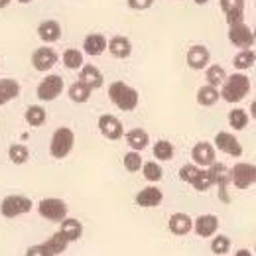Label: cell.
Returning <instances> with one entry per match:
<instances>
[{"label": "cell", "mask_w": 256, "mask_h": 256, "mask_svg": "<svg viewBox=\"0 0 256 256\" xmlns=\"http://www.w3.org/2000/svg\"><path fill=\"white\" fill-rule=\"evenodd\" d=\"M250 91V79L244 73H232L223 81V89L219 96H223L226 102H240Z\"/></svg>", "instance_id": "6da1fadb"}, {"label": "cell", "mask_w": 256, "mask_h": 256, "mask_svg": "<svg viewBox=\"0 0 256 256\" xmlns=\"http://www.w3.org/2000/svg\"><path fill=\"white\" fill-rule=\"evenodd\" d=\"M108 96L110 100L120 108V110H134L140 102V96H138V91L134 87H130L122 81H114L110 87H108Z\"/></svg>", "instance_id": "7a4b0ae2"}, {"label": "cell", "mask_w": 256, "mask_h": 256, "mask_svg": "<svg viewBox=\"0 0 256 256\" xmlns=\"http://www.w3.org/2000/svg\"><path fill=\"white\" fill-rule=\"evenodd\" d=\"M73 144H75V134L71 128H58L52 136V142H50V152L54 158L62 160L65 156H69V152L73 150Z\"/></svg>", "instance_id": "3957f363"}, {"label": "cell", "mask_w": 256, "mask_h": 256, "mask_svg": "<svg viewBox=\"0 0 256 256\" xmlns=\"http://www.w3.org/2000/svg\"><path fill=\"white\" fill-rule=\"evenodd\" d=\"M69 240L65 238L62 232H56L52 238H48L42 244H34L26 250V256H58L67 250Z\"/></svg>", "instance_id": "277c9868"}, {"label": "cell", "mask_w": 256, "mask_h": 256, "mask_svg": "<svg viewBox=\"0 0 256 256\" xmlns=\"http://www.w3.org/2000/svg\"><path fill=\"white\" fill-rule=\"evenodd\" d=\"M30 211H32V201L24 195H8L0 203V213L6 219H14V217L26 215Z\"/></svg>", "instance_id": "5b68a950"}, {"label": "cell", "mask_w": 256, "mask_h": 256, "mask_svg": "<svg viewBox=\"0 0 256 256\" xmlns=\"http://www.w3.org/2000/svg\"><path fill=\"white\" fill-rule=\"evenodd\" d=\"M228 182L234 184V188L238 190H246L250 186H254L256 182V168L254 164H236L234 168L228 170Z\"/></svg>", "instance_id": "8992f818"}, {"label": "cell", "mask_w": 256, "mask_h": 256, "mask_svg": "<svg viewBox=\"0 0 256 256\" xmlns=\"http://www.w3.org/2000/svg\"><path fill=\"white\" fill-rule=\"evenodd\" d=\"M38 213L48 219V221H54V223H62L65 217H67V205L62 199H56V197H48V199H42L40 205H38Z\"/></svg>", "instance_id": "52a82bcc"}, {"label": "cell", "mask_w": 256, "mask_h": 256, "mask_svg": "<svg viewBox=\"0 0 256 256\" xmlns=\"http://www.w3.org/2000/svg\"><path fill=\"white\" fill-rule=\"evenodd\" d=\"M228 42H230L234 48L248 50V48L254 46V32H252L244 22L230 24V28H228Z\"/></svg>", "instance_id": "ba28073f"}, {"label": "cell", "mask_w": 256, "mask_h": 256, "mask_svg": "<svg viewBox=\"0 0 256 256\" xmlns=\"http://www.w3.org/2000/svg\"><path fill=\"white\" fill-rule=\"evenodd\" d=\"M64 79L60 75H48L38 85V98L40 100H56L64 91Z\"/></svg>", "instance_id": "9c48e42d"}, {"label": "cell", "mask_w": 256, "mask_h": 256, "mask_svg": "<svg viewBox=\"0 0 256 256\" xmlns=\"http://www.w3.org/2000/svg\"><path fill=\"white\" fill-rule=\"evenodd\" d=\"M98 130H100V134H102L104 138H108V140H118V138H122V134H124L122 122H120L114 114H102V116L98 118Z\"/></svg>", "instance_id": "30bf717a"}, {"label": "cell", "mask_w": 256, "mask_h": 256, "mask_svg": "<svg viewBox=\"0 0 256 256\" xmlns=\"http://www.w3.org/2000/svg\"><path fill=\"white\" fill-rule=\"evenodd\" d=\"M56 64H58V54L52 48H38L32 54V65L36 71L46 73Z\"/></svg>", "instance_id": "8fae6325"}, {"label": "cell", "mask_w": 256, "mask_h": 256, "mask_svg": "<svg viewBox=\"0 0 256 256\" xmlns=\"http://www.w3.org/2000/svg\"><path fill=\"white\" fill-rule=\"evenodd\" d=\"M215 146H217L221 152L228 154V156H234V158L242 156V146H240V142H238L230 132H217V136H215Z\"/></svg>", "instance_id": "7c38bea8"}, {"label": "cell", "mask_w": 256, "mask_h": 256, "mask_svg": "<svg viewBox=\"0 0 256 256\" xmlns=\"http://www.w3.org/2000/svg\"><path fill=\"white\" fill-rule=\"evenodd\" d=\"M192 158H193V162H195V166L209 168V166L215 162V148H213L209 142H199V144L193 146Z\"/></svg>", "instance_id": "4fadbf2b"}, {"label": "cell", "mask_w": 256, "mask_h": 256, "mask_svg": "<svg viewBox=\"0 0 256 256\" xmlns=\"http://www.w3.org/2000/svg\"><path fill=\"white\" fill-rule=\"evenodd\" d=\"M221 8H223L224 16H226V24H236L242 22L244 18V0H221Z\"/></svg>", "instance_id": "5bb4252c"}, {"label": "cell", "mask_w": 256, "mask_h": 256, "mask_svg": "<svg viewBox=\"0 0 256 256\" xmlns=\"http://www.w3.org/2000/svg\"><path fill=\"white\" fill-rule=\"evenodd\" d=\"M209 60H211V54L205 46H193L188 52V65L195 71L205 69L209 65Z\"/></svg>", "instance_id": "9a60e30c"}, {"label": "cell", "mask_w": 256, "mask_h": 256, "mask_svg": "<svg viewBox=\"0 0 256 256\" xmlns=\"http://www.w3.org/2000/svg\"><path fill=\"white\" fill-rule=\"evenodd\" d=\"M79 81L85 83L89 89H100L102 83H104V77L95 65H83L81 73H79Z\"/></svg>", "instance_id": "2e32d148"}, {"label": "cell", "mask_w": 256, "mask_h": 256, "mask_svg": "<svg viewBox=\"0 0 256 256\" xmlns=\"http://www.w3.org/2000/svg\"><path fill=\"white\" fill-rule=\"evenodd\" d=\"M193 228H195V232L199 234V236H213L215 232H217V228H219V219L215 217V215H201V217H197L195 219V223H193Z\"/></svg>", "instance_id": "e0dca14e"}, {"label": "cell", "mask_w": 256, "mask_h": 256, "mask_svg": "<svg viewBox=\"0 0 256 256\" xmlns=\"http://www.w3.org/2000/svg\"><path fill=\"white\" fill-rule=\"evenodd\" d=\"M106 48H108L110 56H114L118 60H126L128 56L132 54V44H130V40L124 38V36L110 38V42H106Z\"/></svg>", "instance_id": "ac0fdd59"}, {"label": "cell", "mask_w": 256, "mask_h": 256, "mask_svg": "<svg viewBox=\"0 0 256 256\" xmlns=\"http://www.w3.org/2000/svg\"><path fill=\"white\" fill-rule=\"evenodd\" d=\"M38 36L42 42L46 44H52V42H58L60 36H62V26L56 22V20H46L38 26Z\"/></svg>", "instance_id": "d6986e66"}, {"label": "cell", "mask_w": 256, "mask_h": 256, "mask_svg": "<svg viewBox=\"0 0 256 256\" xmlns=\"http://www.w3.org/2000/svg\"><path fill=\"white\" fill-rule=\"evenodd\" d=\"M104 50H106V38L100 36V34H91V36H87L85 42H83V52H85L87 56L96 58V56L104 54Z\"/></svg>", "instance_id": "ffe728a7"}, {"label": "cell", "mask_w": 256, "mask_h": 256, "mask_svg": "<svg viewBox=\"0 0 256 256\" xmlns=\"http://www.w3.org/2000/svg\"><path fill=\"white\" fill-rule=\"evenodd\" d=\"M170 230L174 232V234H188L190 230L193 228V221L190 215H186V213H174L172 217H170Z\"/></svg>", "instance_id": "44dd1931"}, {"label": "cell", "mask_w": 256, "mask_h": 256, "mask_svg": "<svg viewBox=\"0 0 256 256\" xmlns=\"http://www.w3.org/2000/svg\"><path fill=\"white\" fill-rule=\"evenodd\" d=\"M164 199V193L158 188H144L136 195V203L140 207H158Z\"/></svg>", "instance_id": "7402d4cb"}, {"label": "cell", "mask_w": 256, "mask_h": 256, "mask_svg": "<svg viewBox=\"0 0 256 256\" xmlns=\"http://www.w3.org/2000/svg\"><path fill=\"white\" fill-rule=\"evenodd\" d=\"M20 95V85L14 79H0V106L8 104Z\"/></svg>", "instance_id": "603a6c76"}, {"label": "cell", "mask_w": 256, "mask_h": 256, "mask_svg": "<svg viewBox=\"0 0 256 256\" xmlns=\"http://www.w3.org/2000/svg\"><path fill=\"white\" fill-rule=\"evenodd\" d=\"M148 142H150V136H148V132L142 130V128H132L130 132H126V144L134 152L144 150V148L148 146Z\"/></svg>", "instance_id": "cb8c5ba5"}, {"label": "cell", "mask_w": 256, "mask_h": 256, "mask_svg": "<svg viewBox=\"0 0 256 256\" xmlns=\"http://www.w3.org/2000/svg\"><path fill=\"white\" fill-rule=\"evenodd\" d=\"M60 232L64 234L69 242L79 240L81 234H83V224L79 223L77 219H67V217H65L64 221H62V230H60Z\"/></svg>", "instance_id": "d4e9b609"}, {"label": "cell", "mask_w": 256, "mask_h": 256, "mask_svg": "<svg viewBox=\"0 0 256 256\" xmlns=\"http://www.w3.org/2000/svg\"><path fill=\"white\" fill-rule=\"evenodd\" d=\"M91 93H93V89H89L85 83H81V81H75L71 87H69V98L73 100V102H87L89 98H91Z\"/></svg>", "instance_id": "484cf974"}, {"label": "cell", "mask_w": 256, "mask_h": 256, "mask_svg": "<svg viewBox=\"0 0 256 256\" xmlns=\"http://www.w3.org/2000/svg\"><path fill=\"white\" fill-rule=\"evenodd\" d=\"M217 100H219V89H217V87L203 85V87L197 91V102H199L201 106H213Z\"/></svg>", "instance_id": "4316f807"}, {"label": "cell", "mask_w": 256, "mask_h": 256, "mask_svg": "<svg viewBox=\"0 0 256 256\" xmlns=\"http://www.w3.org/2000/svg\"><path fill=\"white\" fill-rule=\"evenodd\" d=\"M209 174H211L213 184H217L221 190H224V186H226V182H228V170L224 168L223 164L213 162V164L209 166Z\"/></svg>", "instance_id": "83f0119b"}, {"label": "cell", "mask_w": 256, "mask_h": 256, "mask_svg": "<svg viewBox=\"0 0 256 256\" xmlns=\"http://www.w3.org/2000/svg\"><path fill=\"white\" fill-rule=\"evenodd\" d=\"M205 77H207V85L219 87V85H223V81L226 79V71H224L221 65H207Z\"/></svg>", "instance_id": "f1b7e54d"}, {"label": "cell", "mask_w": 256, "mask_h": 256, "mask_svg": "<svg viewBox=\"0 0 256 256\" xmlns=\"http://www.w3.org/2000/svg\"><path fill=\"white\" fill-rule=\"evenodd\" d=\"M256 62V56L252 50H242L240 54H236L234 56V60H232V65L236 67V69H240V71H244V69H250Z\"/></svg>", "instance_id": "f546056e"}, {"label": "cell", "mask_w": 256, "mask_h": 256, "mask_svg": "<svg viewBox=\"0 0 256 256\" xmlns=\"http://www.w3.org/2000/svg\"><path fill=\"white\" fill-rule=\"evenodd\" d=\"M192 186L197 190V192H207L211 186H213V180H211V174H209V170H205V168H199V172H197V176L193 178Z\"/></svg>", "instance_id": "4dcf8cb0"}, {"label": "cell", "mask_w": 256, "mask_h": 256, "mask_svg": "<svg viewBox=\"0 0 256 256\" xmlns=\"http://www.w3.org/2000/svg\"><path fill=\"white\" fill-rule=\"evenodd\" d=\"M8 156H10V160L14 162L16 166H22V164L28 162L30 152H28V148L24 144H12L10 150H8Z\"/></svg>", "instance_id": "1f68e13d"}, {"label": "cell", "mask_w": 256, "mask_h": 256, "mask_svg": "<svg viewBox=\"0 0 256 256\" xmlns=\"http://www.w3.org/2000/svg\"><path fill=\"white\" fill-rule=\"evenodd\" d=\"M26 122L30 126H42L46 122V110L42 106H38V104L28 106V110H26Z\"/></svg>", "instance_id": "d6a6232c"}, {"label": "cell", "mask_w": 256, "mask_h": 256, "mask_svg": "<svg viewBox=\"0 0 256 256\" xmlns=\"http://www.w3.org/2000/svg\"><path fill=\"white\" fill-rule=\"evenodd\" d=\"M142 174H144V178L148 182H160L162 178H164V170H162L160 164H156V162L142 164Z\"/></svg>", "instance_id": "836d02e7"}, {"label": "cell", "mask_w": 256, "mask_h": 256, "mask_svg": "<svg viewBox=\"0 0 256 256\" xmlns=\"http://www.w3.org/2000/svg\"><path fill=\"white\" fill-rule=\"evenodd\" d=\"M83 54L79 50H65L64 54V65L67 69H81L83 67Z\"/></svg>", "instance_id": "e575fe53"}, {"label": "cell", "mask_w": 256, "mask_h": 256, "mask_svg": "<svg viewBox=\"0 0 256 256\" xmlns=\"http://www.w3.org/2000/svg\"><path fill=\"white\" fill-rule=\"evenodd\" d=\"M228 124L234 128V130H242V128L248 124V114L242 108H232L228 112Z\"/></svg>", "instance_id": "d590c367"}, {"label": "cell", "mask_w": 256, "mask_h": 256, "mask_svg": "<svg viewBox=\"0 0 256 256\" xmlns=\"http://www.w3.org/2000/svg\"><path fill=\"white\" fill-rule=\"evenodd\" d=\"M154 156L162 162L172 160V158H174V146H172V142H168V140H158L156 146H154Z\"/></svg>", "instance_id": "8d00e7d4"}, {"label": "cell", "mask_w": 256, "mask_h": 256, "mask_svg": "<svg viewBox=\"0 0 256 256\" xmlns=\"http://www.w3.org/2000/svg\"><path fill=\"white\" fill-rule=\"evenodd\" d=\"M228 248H230V240H228V236H224V234L215 236L213 242H211V250H213L215 254H226Z\"/></svg>", "instance_id": "74e56055"}, {"label": "cell", "mask_w": 256, "mask_h": 256, "mask_svg": "<svg viewBox=\"0 0 256 256\" xmlns=\"http://www.w3.org/2000/svg\"><path fill=\"white\" fill-rule=\"evenodd\" d=\"M124 168H126L128 172H140V168H142V158H140V154L138 152H128L124 154Z\"/></svg>", "instance_id": "f35d334b"}, {"label": "cell", "mask_w": 256, "mask_h": 256, "mask_svg": "<svg viewBox=\"0 0 256 256\" xmlns=\"http://www.w3.org/2000/svg\"><path fill=\"white\" fill-rule=\"evenodd\" d=\"M197 172H199V168H197V166H193V164H188V166H184V168L180 170V178H182L184 182L192 184L193 178L197 176Z\"/></svg>", "instance_id": "ab89813d"}, {"label": "cell", "mask_w": 256, "mask_h": 256, "mask_svg": "<svg viewBox=\"0 0 256 256\" xmlns=\"http://www.w3.org/2000/svg\"><path fill=\"white\" fill-rule=\"evenodd\" d=\"M126 2L128 8H132V10H148L154 4V0H126Z\"/></svg>", "instance_id": "60d3db41"}, {"label": "cell", "mask_w": 256, "mask_h": 256, "mask_svg": "<svg viewBox=\"0 0 256 256\" xmlns=\"http://www.w3.org/2000/svg\"><path fill=\"white\" fill-rule=\"evenodd\" d=\"M234 256H252L250 250H246V248H240V250H236V254Z\"/></svg>", "instance_id": "b9f144b4"}, {"label": "cell", "mask_w": 256, "mask_h": 256, "mask_svg": "<svg viewBox=\"0 0 256 256\" xmlns=\"http://www.w3.org/2000/svg\"><path fill=\"white\" fill-rule=\"evenodd\" d=\"M8 4H10V0H0V10H2V8H6Z\"/></svg>", "instance_id": "7bdbcfd3"}, {"label": "cell", "mask_w": 256, "mask_h": 256, "mask_svg": "<svg viewBox=\"0 0 256 256\" xmlns=\"http://www.w3.org/2000/svg\"><path fill=\"white\" fill-rule=\"evenodd\" d=\"M193 2H195V4H199V6H203V4H207L209 0H193Z\"/></svg>", "instance_id": "ee69618b"}, {"label": "cell", "mask_w": 256, "mask_h": 256, "mask_svg": "<svg viewBox=\"0 0 256 256\" xmlns=\"http://www.w3.org/2000/svg\"><path fill=\"white\" fill-rule=\"evenodd\" d=\"M18 2H20V4H30L32 0H18Z\"/></svg>", "instance_id": "f6af8a7d"}]
</instances>
